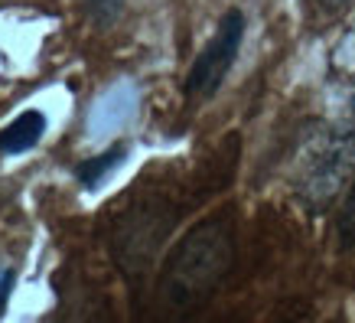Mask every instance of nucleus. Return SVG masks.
Here are the masks:
<instances>
[{
	"instance_id": "nucleus-3",
	"label": "nucleus",
	"mask_w": 355,
	"mask_h": 323,
	"mask_svg": "<svg viewBox=\"0 0 355 323\" xmlns=\"http://www.w3.org/2000/svg\"><path fill=\"white\" fill-rule=\"evenodd\" d=\"M241 40H245V13L228 10L225 17H222V23H218L212 43L196 56L193 69H189V76H186V82H183V95L189 105L209 101V98L222 88L228 69H232L238 59Z\"/></svg>"
},
{
	"instance_id": "nucleus-5",
	"label": "nucleus",
	"mask_w": 355,
	"mask_h": 323,
	"mask_svg": "<svg viewBox=\"0 0 355 323\" xmlns=\"http://www.w3.org/2000/svg\"><path fill=\"white\" fill-rule=\"evenodd\" d=\"M121 160H124V147H114V151L101 154V157H95V160L78 163V180H82L85 186H98Z\"/></svg>"
},
{
	"instance_id": "nucleus-9",
	"label": "nucleus",
	"mask_w": 355,
	"mask_h": 323,
	"mask_svg": "<svg viewBox=\"0 0 355 323\" xmlns=\"http://www.w3.org/2000/svg\"><path fill=\"white\" fill-rule=\"evenodd\" d=\"M316 3H320V7H323V10L336 13V10H345V7H349V3H352V0H316Z\"/></svg>"
},
{
	"instance_id": "nucleus-4",
	"label": "nucleus",
	"mask_w": 355,
	"mask_h": 323,
	"mask_svg": "<svg viewBox=\"0 0 355 323\" xmlns=\"http://www.w3.org/2000/svg\"><path fill=\"white\" fill-rule=\"evenodd\" d=\"M46 134V118L43 111H23L20 118L0 131V154H23L36 147L40 138Z\"/></svg>"
},
{
	"instance_id": "nucleus-2",
	"label": "nucleus",
	"mask_w": 355,
	"mask_h": 323,
	"mask_svg": "<svg viewBox=\"0 0 355 323\" xmlns=\"http://www.w3.org/2000/svg\"><path fill=\"white\" fill-rule=\"evenodd\" d=\"M355 173V131L329 128L320 131L303 151V160L293 173V193L310 213H326L343 196Z\"/></svg>"
},
{
	"instance_id": "nucleus-6",
	"label": "nucleus",
	"mask_w": 355,
	"mask_h": 323,
	"mask_svg": "<svg viewBox=\"0 0 355 323\" xmlns=\"http://www.w3.org/2000/svg\"><path fill=\"white\" fill-rule=\"evenodd\" d=\"M339 242H343L345 251H355V180L345 193L343 213H339Z\"/></svg>"
},
{
	"instance_id": "nucleus-7",
	"label": "nucleus",
	"mask_w": 355,
	"mask_h": 323,
	"mask_svg": "<svg viewBox=\"0 0 355 323\" xmlns=\"http://www.w3.org/2000/svg\"><path fill=\"white\" fill-rule=\"evenodd\" d=\"M85 7L98 26H111L124 10V0H85Z\"/></svg>"
},
{
	"instance_id": "nucleus-8",
	"label": "nucleus",
	"mask_w": 355,
	"mask_h": 323,
	"mask_svg": "<svg viewBox=\"0 0 355 323\" xmlns=\"http://www.w3.org/2000/svg\"><path fill=\"white\" fill-rule=\"evenodd\" d=\"M10 291H13V268H0V317H3V307H7Z\"/></svg>"
},
{
	"instance_id": "nucleus-1",
	"label": "nucleus",
	"mask_w": 355,
	"mask_h": 323,
	"mask_svg": "<svg viewBox=\"0 0 355 323\" xmlns=\"http://www.w3.org/2000/svg\"><path fill=\"white\" fill-rule=\"evenodd\" d=\"M232 265H235V226L228 222L225 213L209 215L189 229L183 242L166 255L157 297L166 310L189 313L222 288Z\"/></svg>"
}]
</instances>
